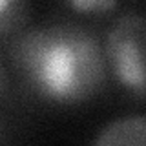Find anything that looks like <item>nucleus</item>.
<instances>
[{
  "mask_svg": "<svg viewBox=\"0 0 146 146\" xmlns=\"http://www.w3.org/2000/svg\"><path fill=\"white\" fill-rule=\"evenodd\" d=\"M7 57L22 86L53 106L88 102L106 82L99 36L73 22L20 29L9 40Z\"/></svg>",
  "mask_w": 146,
  "mask_h": 146,
  "instance_id": "nucleus-1",
  "label": "nucleus"
},
{
  "mask_svg": "<svg viewBox=\"0 0 146 146\" xmlns=\"http://www.w3.org/2000/svg\"><path fill=\"white\" fill-rule=\"evenodd\" d=\"M106 66L137 100L144 99V17L124 13L113 22L104 44Z\"/></svg>",
  "mask_w": 146,
  "mask_h": 146,
  "instance_id": "nucleus-2",
  "label": "nucleus"
},
{
  "mask_svg": "<svg viewBox=\"0 0 146 146\" xmlns=\"http://www.w3.org/2000/svg\"><path fill=\"white\" fill-rule=\"evenodd\" d=\"M146 141V121L143 115H130L106 124L93 139V144L143 146Z\"/></svg>",
  "mask_w": 146,
  "mask_h": 146,
  "instance_id": "nucleus-3",
  "label": "nucleus"
},
{
  "mask_svg": "<svg viewBox=\"0 0 146 146\" xmlns=\"http://www.w3.org/2000/svg\"><path fill=\"white\" fill-rule=\"evenodd\" d=\"M29 18V0H0V35H15Z\"/></svg>",
  "mask_w": 146,
  "mask_h": 146,
  "instance_id": "nucleus-4",
  "label": "nucleus"
},
{
  "mask_svg": "<svg viewBox=\"0 0 146 146\" xmlns=\"http://www.w3.org/2000/svg\"><path fill=\"white\" fill-rule=\"evenodd\" d=\"M71 11L86 17H108L119 7L121 0H62Z\"/></svg>",
  "mask_w": 146,
  "mask_h": 146,
  "instance_id": "nucleus-5",
  "label": "nucleus"
},
{
  "mask_svg": "<svg viewBox=\"0 0 146 146\" xmlns=\"http://www.w3.org/2000/svg\"><path fill=\"white\" fill-rule=\"evenodd\" d=\"M7 75H6V71H4V66H2V62H0V99L4 97V93L7 91Z\"/></svg>",
  "mask_w": 146,
  "mask_h": 146,
  "instance_id": "nucleus-6",
  "label": "nucleus"
}]
</instances>
